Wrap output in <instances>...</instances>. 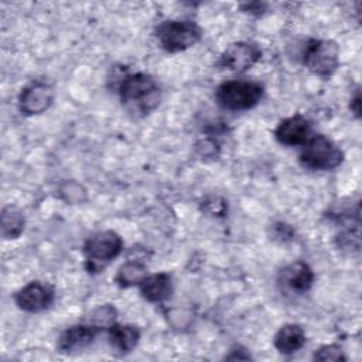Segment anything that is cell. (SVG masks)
<instances>
[{
    "label": "cell",
    "mask_w": 362,
    "mask_h": 362,
    "mask_svg": "<svg viewBox=\"0 0 362 362\" xmlns=\"http://www.w3.org/2000/svg\"><path fill=\"white\" fill-rule=\"evenodd\" d=\"M263 7L264 4H260V3H250V4H243L242 8L247 13H252V14H262L263 13Z\"/></svg>",
    "instance_id": "cell-25"
},
{
    "label": "cell",
    "mask_w": 362,
    "mask_h": 362,
    "mask_svg": "<svg viewBox=\"0 0 362 362\" xmlns=\"http://www.w3.org/2000/svg\"><path fill=\"white\" fill-rule=\"evenodd\" d=\"M262 58V49L257 44L247 41H238L230 44L219 57L218 66L233 71L243 72L250 69Z\"/></svg>",
    "instance_id": "cell-8"
},
{
    "label": "cell",
    "mask_w": 362,
    "mask_h": 362,
    "mask_svg": "<svg viewBox=\"0 0 362 362\" xmlns=\"http://www.w3.org/2000/svg\"><path fill=\"white\" fill-rule=\"evenodd\" d=\"M293 235H294V230L288 225H286L283 222H279V223L273 225L274 239H280L281 242H286V240H290L293 238Z\"/></svg>",
    "instance_id": "cell-22"
},
{
    "label": "cell",
    "mask_w": 362,
    "mask_h": 362,
    "mask_svg": "<svg viewBox=\"0 0 362 362\" xmlns=\"http://www.w3.org/2000/svg\"><path fill=\"white\" fill-rule=\"evenodd\" d=\"M263 93V86L256 81L230 79L216 88L215 100L225 110L240 112L255 107L262 100Z\"/></svg>",
    "instance_id": "cell-2"
},
{
    "label": "cell",
    "mask_w": 362,
    "mask_h": 362,
    "mask_svg": "<svg viewBox=\"0 0 362 362\" xmlns=\"http://www.w3.org/2000/svg\"><path fill=\"white\" fill-rule=\"evenodd\" d=\"M62 198L66 201V202H71V204H78V202H82L86 197L85 194V189L78 184V182H74V181H69V182H65L61 189H59Z\"/></svg>",
    "instance_id": "cell-19"
},
{
    "label": "cell",
    "mask_w": 362,
    "mask_h": 362,
    "mask_svg": "<svg viewBox=\"0 0 362 362\" xmlns=\"http://www.w3.org/2000/svg\"><path fill=\"white\" fill-rule=\"evenodd\" d=\"M349 109L352 110V113H354L356 117L361 116V95H359V92H356L355 96L351 99Z\"/></svg>",
    "instance_id": "cell-24"
},
{
    "label": "cell",
    "mask_w": 362,
    "mask_h": 362,
    "mask_svg": "<svg viewBox=\"0 0 362 362\" xmlns=\"http://www.w3.org/2000/svg\"><path fill=\"white\" fill-rule=\"evenodd\" d=\"M141 297L148 303H163L173 294V280L168 273L147 274L139 284Z\"/></svg>",
    "instance_id": "cell-12"
},
{
    "label": "cell",
    "mask_w": 362,
    "mask_h": 362,
    "mask_svg": "<svg viewBox=\"0 0 362 362\" xmlns=\"http://www.w3.org/2000/svg\"><path fill=\"white\" fill-rule=\"evenodd\" d=\"M100 331H102V327L92 322L71 325L59 335L57 348L61 354L81 352L95 341V338L100 334Z\"/></svg>",
    "instance_id": "cell-10"
},
{
    "label": "cell",
    "mask_w": 362,
    "mask_h": 362,
    "mask_svg": "<svg viewBox=\"0 0 362 362\" xmlns=\"http://www.w3.org/2000/svg\"><path fill=\"white\" fill-rule=\"evenodd\" d=\"M147 274L148 273H147V267L144 263H141L139 260H127L126 263H123L119 267V270L115 276V281L119 287L127 288V287L139 286Z\"/></svg>",
    "instance_id": "cell-16"
},
{
    "label": "cell",
    "mask_w": 362,
    "mask_h": 362,
    "mask_svg": "<svg viewBox=\"0 0 362 362\" xmlns=\"http://www.w3.org/2000/svg\"><path fill=\"white\" fill-rule=\"evenodd\" d=\"M201 28L191 20H165L156 28V37L167 52H180L194 47L201 40Z\"/></svg>",
    "instance_id": "cell-5"
},
{
    "label": "cell",
    "mask_w": 362,
    "mask_h": 362,
    "mask_svg": "<svg viewBox=\"0 0 362 362\" xmlns=\"http://www.w3.org/2000/svg\"><path fill=\"white\" fill-rule=\"evenodd\" d=\"M226 208H228L226 202H225L222 198H218V197L211 198V199H206V201L204 202V209H205L209 215H212V216H222V215H225Z\"/></svg>",
    "instance_id": "cell-21"
},
{
    "label": "cell",
    "mask_w": 362,
    "mask_h": 362,
    "mask_svg": "<svg viewBox=\"0 0 362 362\" xmlns=\"http://www.w3.org/2000/svg\"><path fill=\"white\" fill-rule=\"evenodd\" d=\"M115 318H116V310L115 307L109 305V304H105V305H100L98 307L93 313H92V318H90V322L92 324H96L99 327H109L115 322Z\"/></svg>",
    "instance_id": "cell-18"
},
{
    "label": "cell",
    "mask_w": 362,
    "mask_h": 362,
    "mask_svg": "<svg viewBox=\"0 0 362 362\" xmlns=\"http://www.w3.org/2000/svg\"><path fill=\"white\" fill-rule=\"evenodd\" d=\"M123 249V240L115 230H99L89 236L83 245L85 267L89 273L102 272Z\"/></svg>",
    "instance_id": "cell-4"
},
{
    "label": "cell",
    "mask_w": 362,
    "mask_h": 362,
    "mask_svg": "<svg viewBox=\"0 0 362 362\" xmlns=\"http://www.w3.org/2000/svg\"><path fill=\"white\" fill-rule=\"evenodd\" d=\"M305 344V332L298 324H284L274 335L273 345L283 355L300 351Z\"/></svg>",
    "instance_id": "cell-15"
},
{
    "label": "cell",
    "mask_w": 362,
    "mask_h": 362,
    "mask_svg": "<svg viewBox=\"0 0 362 362\" xmlns=\"http://www.w3.org/2000/svg\"><path fill=\"white\" fill-rule=\"evenodd\" d=\"M119 96L123 107L134 117L150 115L161 100L156 79L144 72L127 74L119 83Z\"/></svg>",
    "instance_id": "cell-1"
},
{
    "label": "cell",
    "mask_w": 362,
    "mask_h": 362,
    "mask_svg": "<svg viewBox=\"0 0 362 362\" xmlns=\"http://www.w3.org/2000/svg\"><path fill=\"white\" fill-rule=\"evenodd\" d=\"M304 66L317 76L329 78L339 65V48L331 40H310L303 52Z\"/></svg>",
    "instance_id": "cell-6"
},
{
    "label": "cell",
    "mask_w": 362,
    "mask_h": 362,
    "mask_svg": "<svg viewBox=\"0 0 362 362\" xmlns=\"http://www.w3.org/2000/svg\"><path fill=\"white\" fill-rule=\"evenodd\" d=\"M54 287L42 281H30L14 294L16 305L27 313L44 311L54 303Z\"/></svg>",
    "instance_id": "cell-7"
},
{
    "label": "cell",
    "mask_w": 362,
    "mask_h": 362,
    "mask_svg": "<svg viewBox=\"0 0 362 362\" xmlns=\"http://www.w3.org/2000/svg\"><path fill=\"white\" fill-rule=\"evenodd\" d=\"M238 351H239V352H236V348L230 349V354L226 355L225 358H226V359H233V361H235V359H250V355H249V352H247L246 349L238 346Z\"/></svg>",
    "instance_id": "cell-23"
},
{
    "label": "cell",
    "mask_w": 362,
    "mask_h": 362,
    "mask_svg": "<svg viewBox=\"0 0 362 362\" xmlns=\"http://www.w3.org/2000/svg\"><path fill=\"white\" fill-rule=\"evenodd\" d=\"M311 136L313 124L300 113L283 119L274 129V137L283 146H303Z\"/></svg>",
    "instance_id": "cell-11"
},
{
    "label": "cell",
    "mask_w": 362,
    "mask_h": 362,
    "mask_svg": "<svg viewBox=\"0 0 362 362\" xmlns=\"http://www.w3.org/2000/svg\"><path fill=\"white\" fill-rule=\"evenodd\" d=\"M314 359L315 361H345L346 356L344 355V351L341 349V346L335 345V344H329V345H324L321 346L315 354H314Z\"/></svg>",
    "instance_id": "cell-20"
},
{
    "label": "cell",
    "mask_w": 362,
    "mask_h": 362,
    "mask_svg": "<svg viewBox=\"0 0 362 362\" xmlns=\"http://www.w3.org/2000/svg\"><path fill=\"white\" fill-rule=\"evenodd\" d=\"M283 284L297 293H307L314 283V272L305 262H294L281 270Z\"/></svg>",
    "instance_id": "cell-13"
},
{
    "label": "cell",
    "mask_w": 362,
    "mask_h": 362,
    "mask_svg": "<svg viewBox=\"0 0 362 362\" xmlns=\"http://www.w3.org/2000/svg\"><path fill=\"white\" fill-rule=\"evenodd\" d=\"M54 100V89L44 81H33L21 89L18 109L25 116L44 113Z\"/></svg>",
    "instance_id": "cell-9"
},
{
    "label": "cell",
    "mask_w": 362,
    "mask_h": 362,
    "mask_svg": "<svg viewBox=\"0 0 362 362\" xmlns=\"http://www.w3.org/2000/svg\"><path fill=\"white\" fill-rule=\"evenodd\" d=\"M300 164L313 171L334 170L344 161L341 147L324 134H313L304 144L298 156Z\"/></svg>",
    "instance_id": "cell-3"
},
{
    "label": "cell",
    "mask_w": 362,
    "mask_h": 362,
    "mask_svg": "<svg viewBox=\"0 0 362 362\" xmlns=\"http://www.w3.org/2000/svg\"><path fill=\"white\" fill-rule=\"evenodd\" d=\"M109 344L119 355L132 352L140 339V329L132 324H116L107 327Z\"/></svg>",
    "instance_id": "cell-14"
},
{
    "label": "cell",
    "mask_w": 362,
    "mask_h": 362,
    "mask_svg": "<svg viewBox=\"0 0 362 362\" xmlns=\"http://www.w3.org/2000/svg\"><path fill=\"white\" fill-rule=\"evenodd\" d=\"M24 215L23 212L13 206L7 205L1 209V236L6 240L17 239L24 230Z\"/></svg>",
    "instance_id": "cell-17"
}]
</instances>
